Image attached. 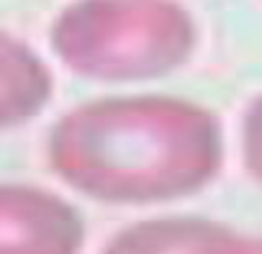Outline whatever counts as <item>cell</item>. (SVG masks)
I'll return each mask as SVG.
<instances>
[{"instance_id": "6da1fadb", "label": "cell", "mask_w": 262, "mask_h": 254, "mask_svg": "<svg viewBox=\"0 0 262 254\" xmlns=\"http://www.w3.org/2000/svg\"><path fill=\"white\" fill-rule=\"evenodd\" d=\"M49 165L70 188L103 203L172 200L216 175L221 129L208 110L185 100L105 98L54 126Z\"/></svg>"}, {"instance_id": "7a4b0ae2", "label": "cell", "mask_w": 262, "mask_h": 254, "mask_svg": "<svg viewBox=\"0 0 262 254\" xmlns=\"http://www.w3.org/2000/svg\"><path fill=\"white\" fill-rule=\"evenodd\" d=\"M193 47V18L172 0H77L52 26L54 54L72 72L103 82L162 77Z\"/></svg>"}, {"instance_id": "3957f363", "label": "cell", "mask_w": 262, "mask_h": 254, "mask_svg": "<svg viewBox=\"0 0 262 254\" xmlns=\"http://www.w3.org/2000/svg\"><path fill=\"white\" fill-rule=\"evenodd\" d=\"M85 226L59 195L31 185H0V254H80Z\"/></svg>"}, {"instance_id": "277c9868", "label": "cell", "mask_w": 262, "mask_h": 254, "mask_svg": "<svg viewBox=\"0 0 262 254\" xmlns=\"http://www.w3.org/2000/svg\"><path fill=\"white\" fill-rule=\"evenodd\" d=\"M103 254H262V249L216 223L160 218L116 234Z\"/></svg>"}, {"instance_id": "5b68a950", "label": "cell", "mask_w": 262, "mask_h": 254, "mask_svg": "<svg viewBox=\"0 0 262 254\" xmlns=\"http://www.w3.org/2000/svg\"><path fill=\"white\" fill-rule=\"evenodd\" d=\"M52 72L21 39L0 31V131L31 121L52 98Z\"/></svg>"}, {"instance_id": "8992f818", "label": "cell", "mask_w": 262, "mask_h": 254, "mask_svg": "<svg viewBox=\"0 0 262 254\" xmlns=\"http://www.w3.org/2000/svg\"><path fill=\"white\" fill-rule=\"evenodd\" d=\"M242 147H244V165H247V170L262 182V98L249 108V113L244 118Z\"/></svg>"}]
</instances>
